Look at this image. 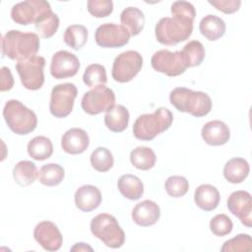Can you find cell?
I'll use <instances>...</instances> for the list:
<instances>
[{
	"mask_svg": "<svg viewBox=\"0 0 252 252\" xmlns=\"http://www.w3.org/2000/svg\"><path fill=\"white\" fill-rule=\"evenodd\" d=\"M39 45L36 33L11 30L2 37V55L12 60H25L34 56L39 50Z\"/></svg>",
	"mask_w": 252,
	"mask_h": 252,
	"instance_id": "cell-1",
	"label": "cell"
},
{
	"mask_svg": "<svg viewBox=\"0 0 252 252\" xmlns=\"http://www.w3.org/2000/svg\"><path fill=\"white\" fill-rule=\"evenodd\" d=\"M193 22L194 19L182 15L161 18L155 28L156 38L164 45H175L185 41L192 34Z\"/></svg>",
	"mask_w": 252,
	"mask_h": 252,
	"instance_id": "cell-2",
	"label": "cell"
},
{
	"mask_svg": "<svg viewBox=\"0 0 252 252\" xmlns=\"http://www.w3.org/2000/svg\"><path fill=\"white\" fill-rule=\"evenodd\" d=\"M169 101L178 111L190 113L195 117L206 116L212 109V99L208 94L183 87L170 92Z\"/></svg>",
	"mask_w": 252,
	"mask_h": 252,
	"instance_id": "cell-3",
	"label": "cell"
},
{
	"mask_svg": "<svg viewBox=\"0 0 252 252\" xmlns=\"http://www.w3.org/2000/svg\"><path fill=\"white\" fill-rule=\"evenodd\" d=\"M173 115L166 107H158L154 113L142 114L134 122V137L142 141H151L166 131L172 124Z\"/></svg>",
	"mask_w": 252,
	"mask_h": 252,
	"instance_id": "cell-4",
	"label": "cell"
},
{
	"mask_svg": "<svg viewBox=\"0 0 252 252\" xmlns=\"http://www.w3.org/2000/svg\"><path fill=\"white\" fill-rule=\"evenodd\" d=\"M3 117L10 130L18 135H27L37 125L35 113L17 99H10L5 103Z\"/></svg>",
	"mask_w": 252,
	"mask_h": 252,
	"instance_id": "cell-5",
	"label": "cell"
},
{
	"mask_svg": "<svg viewBox=\"0 0 252 252\" xmlns=\"http://www.w3.org/2000/svg\"><path fill=\"white\" fill-rule=\"evenodd\" d=\"M92 233L107 247L120 248L125 241V233L115 217L109 214H99L91 221Z\"/></svg>",
	"mask_w": 252,
	"mask_h": 252,
	"instance_id": "cell-6",
	"label": "cell"
},
{
	"mask_svg": "<svg viewBox=\"0 0 252 252\" xmlns=\"http://www.w3.org/2000/svg\"><path fill=\"white\" fill-rule=\"evenodd\" d=\"M44 66L45 59L39 55L17 61L16 70L20 76L22 85L27 90L36 91L42 87L44 83Z\"/></svg>",
	"mask_w": 252,
	"mask_h": 252,
	"instance_id": "cell-7",
	"label": "cell"
},
{
	"mask_svg": "<svg viewBox=\"0 0 252 252\" xmlns=\"http://www.w3.org/2000/svg\"><path fill=\"white\" fill-rule=\"evenodd\" d=\"M143 66L142 55L135 50H127L115 57L111 76L118 83H127L134 79Z\"/></svg>",
	"mask_w": 252,
	"mask_h": 252,
	"instance_id": "cell-8",
	"label": "cell"
},
{
	"mask_svg": "<svg viewBox=\"0 0 252 252\" xmlns=\"http://www.w3.org/2000/svg\"><path fill=\"white\" fill-rule=\"evenodd\" d=\"M77 94V87L72 83L59 84L53 87L49 102L50 113L57 118L68 116L73 110Z\"/></svg>",
	"mask_w": 252,
	"mask_h": 252,
	"instance_id": "cell-9",
	"label": "cell"
},
{
	"mask_svg": "<svg viewBox=\"0 0 252 252\" xmlns=\"http://www.w3.org/2000/svg\"><path fill=\"white\" fill-rule=\"evenodd\" d=\"M81 105L83 110L90 115L106 112L115 105V94L105 86L94 88L85 93Z\"/></svg>",
	"mask_w": 252,
	"mask_h": 252,
	"instance_id": "cell-10",
	"label": "cell"
},
{
	"mask_svg": "<svg viewBox=\"0 0 252 252\" xmlns=\"http://www.w3.org/2000/svg\"><path fill=\"white\" fill-rule=\"evenodd\" d=\"M151 64L154 70L168 77H175L183 74L187 69L180 51L161 49L152 56Z\"/></svg>",
	"mask_w": 252,
	"mask_h": 252,
	"instance_id": "cell-11",
	"label": "cell"
},
{
	"mask_svg": "<svg viewBox=\"0 0 252 252\" xmlns=\"http://www.w3.org/2000/svg\"><path fill=\"white\" fill-rule=\"evenodd\" d=\"M131 34L122 25L105 23L100 25L94 33V39L98 46L104 48H117L129 42Z\"/></svg>",
	"mask_w": 252,
	"mask_h": 252,
	"instance_id": "cell-12",
	"label": "cell"
},
{
	"mask_svg": "<svg viewBox=\"0 0 252 252\" xmlns=\"http://www.w3.org/2000/svg\"><path fill=\"white\" fill-rule=\"evenodd\" d=\"M50 4L44 0H27L15 4L11 9L12 20L19 25L28 26L35 23L38 16L50 9Z\"/></svg>",
	"mask_w": 252,
	"mask_h": 252,
	"instance_id": "cell-13",
	"label": "cell"
},
{
	"mask_svg": "<svg viewBox=\"0 0 252 252\" xmlns=\"http://www.w3.org/2000/svg\"><path fill=\"white\" fill-rule=\"evenodd\" d=\"M80 69L78 57L66 50L55 52L51 59L50 74L55 79H66L75 76Z\"/></svg>",
	"mask_w": 252,
	"mask_h": 252,
	"instance_id": "cell-14",
	"label": "cell"
},
{
	"mask_svg": "<svg viewBox=\"0 0 252 252\" xmlns=\"http://www.w3.org/2000/svg\"><path fill=\"white\" fill-rule=\"evenodd\" d=\"M35 241L47 251H57L62 246L63 237L57 225L49 220L37 223L33 230Z\"/></svg>",
	"mask_w": 252,
	"mask_h": 252,
	"instance_id": "cell-15",
	"label": "cell"
},
{
	"mask_svg": "<svg viewBox=\"0 0 252 252\" xmlns=\"http://www.w3.org/2000/svg\"><path fill=\"white\" fill-rule=\"evenodd\" d=\"M227 209L235 217H237L241 223L247 227L252 224V198L249 192L238 190L232 192L227 199Z\"/></svg>",
	"mask_w": 252,
	"mask_h": 252,
	"instance_id": "cell-16",
	"label": "cell"
},
{
	"mask_svg": "<svg viewBox=\"0 0 252 252\" xmlns=\"http://www.w3.org/2000/svg\"><path fill=\"white\" fill-rule=\"evenodd\" d=\"M90 145V138L87 132L81 128L67 130L61 138L62 150L70 155L84 153Z\"/></svg>",
	"mask_w": 252,
	"mask_h": 252,
	"instance_id": "cell-17",
	"label": "cell"
},
{
	"mask_svg": "<svg viewBox=\"0 0 252 252\" xmlns=\"http://www.w3.org/2000/svg\"><path fill=\"white\" fill-rule=\"evenodd\" d=\"M160 217L158 205L151 200L138 203L132 210V220L140 226H151L157 223Z\"/></svg>",
	"mask_w": 252,
	"mask_h": 252,
	"instance_id": "cell-18",
	"label": "cell"
},
{
	"mask_svg": "<svg viewBox=\"0 0 252 252\" xmlns=\"http://www.w3.org/2000/svg\"><path fill=\"white\" fill-rule=\"evenodd\" d=\"M201 135L208 145L221 146L228 142L230 131L224 122L220 120H212L203 126Z\"/></svg>",
	"mask_w": 252,
	"mask_h": 252,
	"instance_id": "cell-19",
	"label": "cell"
},
{
	"mask_svg": "<svg viewBox=\"0 0 252 252\" xmlns=\"http://www.w3.org/2000/svg\"><path fill=\"white\" fill-rule=\"evenodd\" d=\"M101 203V193L94 185L86 184L79 187L75 193L76 207L82 212H92Z\"/></svg>",
	"mask_w": 252,
	"mask_h": 252,
	"instance_id": "cell-20",
	"label": "cell"
},
{
	"mask_svg": "<svg viewBox=\"0 0 252 252\" xmlns=\"http://www.w3.org/2000/svg\"><path fill=\"white\" fill-rule=\"evenodd\" d=\"M220 192L211 184H202L198 186L194 193V201L197 207L206 212L217 209L220 204Z\"/></svg>",
	"mask_w": 252,
	"mask_h": 252,
	"instance_id": "cell-21",
	"label": "cell"
},
{
	"mask_svg": "<svg viewBox=\"0 0 252 252\" xmlns=\"http://www.w3.org/2000/svg\"><path fill=\"white\" fill-rule=\"evenodd\" d=\"M249 170V163L246 159L242 158H232L226 161L223 166V176L228 182L237 184L247 178Z\"/></svg>",
	"mask_w": 252,
	"mask_h": 252,
	"instance_id": "cell-22",
	"label": "cell"
},
{
	"mask_svg": "<svg viewBox=\"0 0 252 252\" xmlns=\"http://www.w3.org/2000/svg\"><path fill=\"white\" fill-rule=\"evenodd\" d=\"M129 117L128 109L124 105L117 104L106 111L104 115V124L110 131L119 133L128 127Z\"/></svg>",
	"mask_w": 252,
	"mask_h": 252,
	"instance_id": "cell-23",
	"label": "cell"
},
{
	"mask_svg": "<svg viewBox=\"0 0 252 252\" xmlns=\"http://www.w3.org/2000/svg\"><path fill=\"white\" fill-rule=\"evenodd\" d=\"M117 188L123 197L131 201L139 200L144 194L143 182L132 174L121 175L117 181Z\"/></svg>",
	"mask_w": 252,
	"mask_h": 252,
	"instance_id": "cell-24",
	"label": "cell"
},
{
	"mask_svg": "<svg viewBox=\"0 0 252 252\" xmlns=\"http://www.w3.org/2000/svg\"><path fill=\"white\" fill-rule=\"evenodd\" d=\"M225 29L226 26L224 21L216 15L205 16L199 24L201 33L211 41L220 38L224 34Z\"/></svg>",
	"mask_w": 252,
	"mask_h": 252,
	"instance_id": "cell-25",
	"label": "cell"
},
{
	"mask_svg": "<svg viewBox=\"0 0 252 252\" xmlns=\"http://www.w3.org/2000/svg\"><path fill=\"white\" fill-rule=\"evenodd\" d=\"M120 22L125 27L131 36L138 35L145 25V16L143 12L136 7H127L120 14Z\"/></svg>",
	"mask_w": 252,
	"mask_h": 252,
	"instance_id": "cell-26",
	"label": "cell"
},
{
	"mask_svg": "<svg viewBox=\"0 0 252 252\" xmlns=\"http://www.w3.org/2000/svg\"><path fill=\"white\" fill-rule=\"evenodd\" d=\"M34 25L36 32L42 38H49L54 35L59 28V18L50 8L38 16Z\"/></svg>",
	"mask_w": 252,
	"mask_h": 252,
	"instance_id": "cell-27",
	"label": "cell"
},
{
	"mask_svg": "<svg viewBox=\"0 0 252 252\" xmlns=\"http://www.w3.org/2000/svg\"><path fill=\"white\" fill-rule=\"evenodd\" d=\"M38 175L36 165L31 160H21L13 168V178L16 183L26 187L33 183Z\"/></svg>",
	"mask_w": 252,
	"mask_h": 252,
	"instance_id": "cell-28",
	"label": "cell"
},
{
	"mask_svg": "<svg viewBox=\"0 0 252 252\" xmlns=\"http://www.w3.org/2000/svg\"><path fill=\"white\" fill-rule=\"evenodd\" d=\"M28 154L35 160H44L51 157L53 145L49 138L45 136H36L28 144Z\"/></svg>",
	"mask_w": 252,
	"mask_h": 252,
	"instance_id": "cell-29",
	"label": "cell"
},
{
	"mask_svg": "<svg viewBox=\"0 0 252 252\" xmlns=\"http://www.w3.org/2000/svg\"><path fill=\"white\" fill-rule=\"evenodd\" d=\"M157 160L155 152L149 147H137L130 153L131 163L140 170H149L154 167Z\"/></svg>",
	"mask_w": 252,
	"mask_h": 252,
	"instance_id": "cell-30",
	"label": "cell"
},
{
	"mask_svg": "<svg viewBox=\"0 0 252 252\" xmlns=\"http://www.w3.org/2000/svg\"><path fill=\"white\" fill-rule=\"evenodd\" d=\"M180 53L187 68L199 66L206 55L204 45L199 40H191L186 43Z\"/></svg>",
	"mask_w": 252,
	"mask_h": 252,
	"instance_id": "cell-31",
	"label": "cell"
},
{
	"mask_svg": "<svg viewBox=\"0 0 252 252\" xmlns=\"http://www.w3.org/2000/svg\"><path fill=\"white\" fill-rule=\"evenodd\" d=\"M65 176L64 168L58 163L44 164L38 171V181L45 186H57L59 185Z\"/></svg>",
	"mask_w": 252,
	"mask_h": 252,
	"instance_id": "cell-32",
	"label": "cell"
},
{
	"mask_svg": "<svg viewBox=\"0 0 252 252\" xmlns=\"http://www.w3.org/2000/svg\"><path fill=\"white\" fill-rule=\"evenodd\" d=\"M88 30L82 25H71L64 32V42L75 50L81 49L88 40Z\"/></svg>",
	"mask_w": 252,
	"mask_h": 252,
	"instance_id": "cell-33",
	"label": "cell"
},
{
	"mask_svg": "<svg viewBox=\"0 0 252 252\" xmlns=\"http://www.w3.org/2000/svg\"><path fill=\"white\" fill-rule=\"evenodd\" d=\"M83 81L85 85L91 89L105 86L107 83V76L104 66L100 64L89 65L84 72Z\"/></svg>",
	"mask_w": 252,
	"mask_h": 252,
	"instance_id": "cell-34",
	"label": "cell"
},
{
	"mask_svg": "<svg viewBox=\"0 0 252 252\" xmlns=\"http://www.w3.org/2000/svg\"><path fill=\"white\" fill-rule=\"evenodd\" d=\"M91 164L98 172L108 171L114 163L111 152L104 147H97L91 155Z\"/></svg>",
	"mask_w": 252,
	"mask_h": 252,
	"instance_id": "cell-35",
	"label": "cell"
},
{
	"mask_svg": "<svg viewBox=\"0 0 252 252\" xmlns=\"http://www.w3.org/2000/svg\"><path fill=\"white\" fill-rule=\"evenodd\" d=\"M164 188L166 193L173 198H179L184 196L189 189L188 180L180 175H172L169 176L165 183Z\"/></svg>",
	"mask_w": 252,
	"mask_h": 252,
	"instance_id": "cell-36",
	"label": "cell"
},
{
	"mask_svg": "<svg viewBox=\"0 0 252 252\" xmlns=\"http://www.w3.org/2000/svg\"><path fill=\"white\" fill-rule=\"evenodd\" d=\"M252 248L251 236L249 234H237L231 239L226 240L220 248L221 252H242L250 251Z\"/></svg>",
	"mask_w": 252,
	"mask_h": 252,
	"instance_id": "cell-37",
	"label": "cell"
},
{
	"mask_svg": "<svg viewBox=\"0 0 252 252\" xmlns=\"http://www.w3.org/2000/svg\"><path fill=\"white\" fill-rule=\"evenodd\" d=\"M233 223L230 218L224 214L215 216L210 221V229L217 236H225L232 230Z\"/></svg>",
	"mask_w": 252,
	"mask_h": 252,
	"instance_id": "cell-38",
	"label": "cell"
},
{
	"mask_svg": "<svg viewBox=\"0 0 252 252\" xmlns=\"http://www.w3.org/2000/svg\"><path fill=\"white\" fill-rule=\"evenodd\" d=\"M88 11L95 18H104L113 11V2L111 0H89Z\"/></svg>",
	"mask_w": 252,
	"mask_h": 252,
	"instance_id": "cell-39",
	"label": "cell"
},
{
	"mask_svg": "<svg viewBox=\"0 0 252 252\" xmlns=\"http://www.w3.org/2000/svg\"><path fill=\"white\" fill-rule=\"evenodd\" d=\"M171 15H182L195 19L196 11L194 6L187 1H175L171 4Z\"/></svg>",
	"mask_w": 252,
	"mask_h": 252,
	"instance_id": "cell-40",
	"label": "cell"
},
{
	"mask_svg": "<svg viewBox=\"0 0 252 252\" xmlns=\"http://www.w3.org/2000/svg\"><path fill=\"white\" fill-rule=\"evenodd\" d=\"M209 3L214 6L217 10L224 14H232L239 10L241 1L240 0H215L209 1Z\"/></svg>",
	"mask_w": 252,
	"mask_h": 252,
	"instance_id": "cell-41",
	"label": "cell"
},
{
	"mask_svg": "<svg viewBox=\"0 0 252 252\" xmlns=\"http://www.w3.org/2000/svg\"><path fill=\"white\" fill-rule=\"evenodd\" d=\"M14 86V79L11 73V70L8 67H2L1 68V86L0 91L6 92L10 91Z\"/></svg>",
	"mask_w": 252,
	"mask_h": 252,
	"instance_id": "cell-42",
	"label": "cell"
},
{
	"mask_svg": "<svg viewBox=\"0 0 252 252\" xmlns=\"http://www.w3.org/2000/svg\"><path fill=\"white\" fill-rule=\"evenodd\" d=\"M71 251H93V248L84 242H78L71 247Z\"/></svg>",
	"mask_w": 252,
	"mask_h": 252,
	"instance_id": "cell-43",
	"label": "cell"
}]
</instances>
